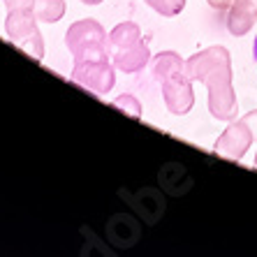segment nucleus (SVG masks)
I'll use <instances>...</instances> for the list:
<instances>
[{"mask_svg":"<svg viewBox=\"0 0 257 257\" xmlns=\"http://www.w3.org/2000/svg\"><path fill=\"white\" fill-rule=\"evenodd\" d=\"M192 81H202L209 90V111L218 120H234L239 102L232 86V58L225 47H209L186 60Z\"/></svg>","mask_w":257,"mask_h":257,"instance_id":"obj_1","label":"nucleus"},{"mask_svg":"<svg viewBox=\"0 0 257 257\" xmlns=\"http://www.w3.org/2000/svg\"><path fill=\"white\" fill-rule=\"evenodd\" d=\"M74 67H72V81L81 88L90 90L93 95L104 97L116 84L114 63H109L107 47H88L84 51L72 56Z\"/></svg>","mask_w":257,"mask_h":257,"instance_id":"obj_2","label":"nucleus"},{"mask_svg":"<svg viewBox=\"0 0 257 257\" xmlns=\"http://www.w3.org/2000/svg\"><path fill=\"white\" fill-rule=\"evenodd\" d=\"M5 35L10 42H14L35 60L44 58V40L37 28V17L33 14V10H10L5 19Z\"/></svg>","mask_w":257,"mask_h":257,"instance_id":"obj_3","label":"nucleus"},{"mask_svg":"<svg viewBox=\"0 0 257 257\" xmlns=\"http://www.w3.org/2000/svg\"><path fill=\"white\" fill-rule=\"evenodd\" d=\"M162 86V97L167 104L169 114L174 116H186L195 104V90H192V79L188 77V72H176L172 77H167L165 81H160Z\"/></svg>","mask_w":257,"mask_h":257,"instance_id":"obj_4","label":"nucleus"},{"mask_svg":"<svg viewBox=\"0 0 257 257\" xmlns=\"http://www.w3.org/2000/svg\"><path fill=\"white\" fill-rule=\"evenodd\" d=\"M252 144V132L250 127L245 125L243 120H229V125L225 127L220 137L215 139L213 144V153L220 158H227V160H236L248 153Z\"/></svg>","mask_w":257,"mask_h":257,"instance_id":"obj_5","label":"nucleus"},{"mask_svg":"<svg viewBox=\"0 0 257 257\" xmlns=\"http://www.w3.org/2000/svg\"><path fill=\"white\" fill-rule=\"evenodd\" d=\"M107 30L102 28L100 21L95 19H81L74 21L70 28L65 30V47L70 49V54H79L88 47H107Z\"/></svg>","mask_w":257,"mask_h":257,"instance_id":"obj_6","label":"nucleus"},{"mask_svg":"<svg viewBox=\"0 0 257 257\" xmlns=\"http://www.w3.org/2000/svg\"><path fill=\"white\" fill-rule=\"evenodd\" d=\"M257 21V0H232L227 10V30L234 37L250 33Z\"/></svg>","mask_w":257,"mask_h":257,"instance_id":"obj_7","label":"nucleus"},{"mask_svg":"<svg viewBox=\"0 0 257 257\" xmlns=\"http://www.w3.org/2000/svg\"><path fill=\"white\" fill-rule=\"evenodd\" d=\"M151 60V49H149V42H144L139 40L137 44H132L127 49H120V51H114V63L116 70L125 72V74H135V72L144 70V67L149 65Z\"/></svg>","mask_w":257,"mask_h":257,"instance_id":"obj_8","label":"nucleus"},{"mask_svg":"<svg viewBox=\"0 0 257 257\" xmlns=\"http://www.w3.org/2000/svg\"><path fill=\"white\" fill-rule=\"evenodd\" d=\"M142 40V28L135 21H123L109 33V51H120Z\"/></svg>","mask_w":257,"mask_h":257,"instance_id":"obj_9","label":"nucleus"},{"mask_svg":"<svg viewBox=\"0 0 257 257\" xmlns=\"http://www.w3.org/2000/svg\"><path fill=\"white\" fill-rule=\"evenodd\" d=\"M183 70H186V60L181 58L176 51H162V54H158L153 58V77H156V81H165L167 77Z\"/></svg>","mask_w":257,"mask_h":257,"instance_id":"obj_10","label":"nucleus"},{"mask_svg":"<svg viewBox=\"0 0 257 257\" xmlns=\"http://www.w3.org/2000/svg\"><path fill=\"white\" fill-rule=\"evenodd\" d=\"M33 14L42 24H58L65 17V0H35Z\"/></svg>","mask_w":257,"mask_h":257,"instance_id":"obj_11","label":"nucleus"},{"mask_svg":"<svg viewBox=\"0 0 257 257\" xmlns=\"http://www.w3.org/2000/svg\"><path fill=\"white\" fill-rule=\"evenodd\" d=\"M151 10H156L160 17H176L183 12L186 0H144Z\"/></svg>","mask_w":257,"mask_h":257,"instance_id":"obj_12","label":"nucleus"},{"mask_svg":"<svg viewBox=\"0 0 257 257\" xmlns=\"http://www.w3.org/2000/svg\"><path fill=\"white\" fill-rule=\"evenodd\" d=\"M114 107L120 109V111H125V114H130L132 118H142V102L135 95H118L114 100Z\"/></svg>","mask_w":257,"mask_h":257,"instance_id":"obj_13","label":"nucleus"},{"mask_svg":"<svg viewBox=\"0 0 257 257\" xmlns=\"http://www.w3.org/2000/svg\"><path fill=\"white\" fill-rule=\"evenodd\" d=\"M35 0H5L7 10H33Z\"/></svg>","mask_w":257,"mask_h":257,"instance_id":"obj_14","label":"nucleus"},{"mask_svg":"<svg viewBox=\"0 0 257 257\" xmlns=\"http://www.w3.org/2000/svg\"><path fill=\"white\" fill-rule=\"evenodd\" d=\"M245 123V125L250 127V132H252V139H257V109L255 111H248V114L241 118Z\"/></svg>","mask_w":257,"mask_h":257,"instance_id":"obj_15","label":"nucleus"},{"mask_svg":"<svg viewBox=\"0 0 257 257\" xmlns=\"http://www.w3.org/2000/svg\"><path fill=\"white\" fill-rule=\"evenodd\" d=\"M213 10H218V12H227L229 5H232V0H206Z\"/></svg>","mask_w":257,"mask_h":257,"instance_id":"obj_16","label":"nucleus"},{"mask_svg":"<svg viewBox=\"0 0 257 257\" xmlns=\"http://www.w3.org/2000/svg\"><path fill=\"white\" fill-rule=\"evenodd\" d=\"M252 58H255V63H257V35H255V42H252Z\"/></svg>","mask_w":257,"mask_h":257,"instance_id":"obj_17","label":"nucleus"},{"mask_svg":"<svg viewBox=\"0 0 257 257\" xmlns=\"http://www.w3.org/2000/svg\"><path fill=\"white\" fill-rule=\"evenodd\" d=\"M81 3H84V5H100L102 0H81Z\"/></svg>","mask_w":257,"mask_h":257,"instance_id":"obj_18","label":"nucleus"},{"mask_svg":"<svg viewBox=\"0 0 257 257\" xmlns=\"http://www.w3.org/2000/svg\"><path fill=\"white\" fill-rule=\"evenodd\" d=\"M252 167H255V169H257V153H255V162H252Z\"/></svg>","mask_w":257,"mask_h":257,"instance_id":"obj_19","label":"nucleus"}]
</instances>
